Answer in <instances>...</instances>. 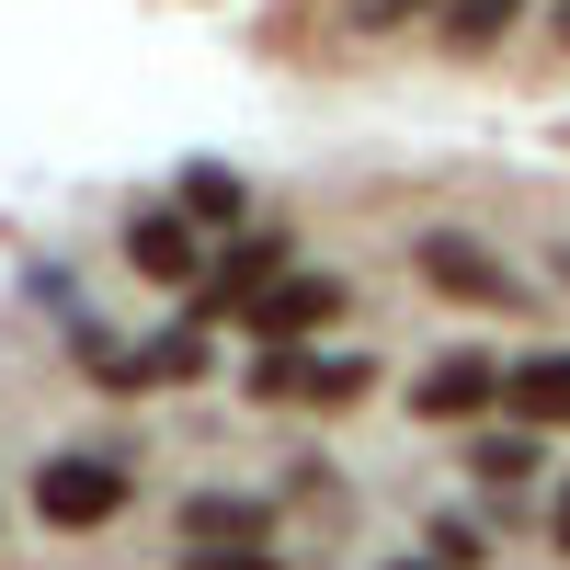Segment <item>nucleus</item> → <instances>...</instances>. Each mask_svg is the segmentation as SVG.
Here are the masks:
<instances>
[{"label":"nucleus","instance_id":"obj_1","mask_svg":"<svg viewBox=\"0 0 570 570\" xmlns=\"http://www.w3.org/2000/svg\"><path fill=\"white\" fill-rule=\"evenodd\" d=\"M126 513V468L115 456H35V525L46 537H104Z\"/></svg>","mask_w":570,"mask_h":570},{"label":"nucleus","instance_id":"obj_2","mask_svg":"<svg viewBox=\"0 0 570 570\" xmlns=\"http://www.w3.org/2000/svg\"><path fill=\"white\" fill-rule=\"evenodd\" d=\"M411 274L434 285V297H456V308H525V274H513L502 252H480L468 228H422V240H411Z\"/></svg>","mask_w":570,"mask_h":570},{"label":"nucleus","instance_id":"obj_3","mask_svg":"<svg viewBox=\"0 0 570 570\" xmlns=\"http://www.w3.org/2000/svg\"><path fill=\"white\" fill-rule=\"evenodd\" d=\"M343 308H354V297H343V274H308V263H297L285 285H263V297L240 308V331H252L263 354H297V343H320Z\"/></svg>","mask_w":570,"mask_h":570},{"label":"nucleus","instance_id":"obj_4","mask_svg":"<svg viewBox=\"0 0 570 570\" xmlns=\"http://www.w3.org/2000/svg\"><path fill=\"white\" fill-rule=\"evenodd\" d=\"M285 274H297V228H240V240H217V274L195 285V320H240Z\"/></svg>","mask_w":570,"mask_h":570},{"label":"nucleus","instance_id":"obj_5","mask_svg":"<svg viewBox=\"0 0 570 570\" xmlns=\"http://www.w3.org/2000/svg\"><path fill=\"white\" fill-rule=\"evenodd\" d=\"M411 411L422 422H480V411H502V354H434L411 376Z\"/></svg>","mask_w":570,"mask_h":570},{"label":"nucleus","instance_id":"obj_6","mask_svg":"<svg viewBox=\"0 0 570 570\" xmlns=\"http://www.w3.org/2000/svg\"><path fill=\"white\" fill-rule=\"evenodd\" d=\"M126 263L149 274V285H206V274H217L183 206H137V217H126Z\"/></svg>","mask_w":570,"mask_h":570},{"label":"nucleus","instance_id":"obj_7","mask_svg":"<svg viewBox=\"0 0 570 570\" xmlns=\"http://www.w3.org/2000/svg\"><path fill=\"white\" fill-rule=\"evenodd\" d=\"M502 411L525 422V434H570V343L513 354V365H502Z\"/></svg>","mask_w":570,"mask_h":570},{"label":"nucleus","instance_id":"obj_8","mask_svg":"<svg viewBox=\"0 0 570 570\" xmlns=\"http://www.w3.org/2000/svg\"><path fill=\"white\" fill-rule=\"evenodd\" d=\"M183 548H274V502H252V491H195V502H183Z\"/></svg>","mask_w":570,"mask_h":570},{"label":"nucleus","instance_id":"obj_9","mask_svg":"<svg viewBox=\"0 0 570 570\" xmlns=\"http://www.w3.org/2000/svg\"><path fill=\"white\" fill-rule=\"evenodd\" d=\"M525 12H537V0H445V58H491Z\"/></svg>","mask_w":570,"mask_h":570},{"label":"nucleus","instance_id":"obj_10","mask_svg":"<svg viewBox=\"0 0 570 570\" xmlns=\"http://www.w3.org/2000/svg\"><path fill=\"white\" fill-rule=\"evenodd\" d=\"M183 376H206V320H183V331H160L137 354V389H183Z\"/></svg>","mask_w":570,"mask_h":570},{"label":"nucleus","instance_id":"obj_11","mask_svg":"<svg viewBox=\"0 0 570 570\" xmlns=\"http://www.w3.org/2000/svg\"><path fill=\"white\" fill-rule=\"evenodd\" d=\"M240 171H217V160H195V171H183V217H195V228H240Z\"/></svg>","mask_w":570,"mask_h":570},{"label":"nucleus","instance_id":"obj_12","mask_svg":"<svg viewBox=\"0 0 570 570\" xmlns=\"http://www.w3.org/2000/svg\"><path fill=\"white\" fill-rule=\"evenodd\" d=\"M468 468H480L491 491H513V480H537V434H525V422H513V434H480V445H468Z\"/></svg>","mask_w":570,"mask_h":570},{"label":"nucleus","instance_id":"obj_13","mask_svg":"<svg viewBox=\"0 0 570 570\" xmlns=\"http://www.w3.org/2000/svg\"><path fill=\"white\" fill-rule=\"evenodd\" d=\"M365 354H308V400H365Z\"/></svg>","mask_w":570,"mask_h":570},{"label":"nucleus","instance_id":"obj_14","mask_svg":"<svg viewBox=\"0 0 570 570\" xmlns=\"http://www.w3.org/2000/svg\"><path fill=\"white\" fill-rule=\"evenodd\" d=\"M343 12H354L365 35H389V23H411V12H434V23H445V0H343Z\"/></svg>","mask_w":570,"mask_h":570},{"label":"nucleus","instance_id":"obj_15","mask_svg":"<svg viewBox=\"0 0 570 570\" xmlns=\"http://www.w3.org/2000/svg\"><path fill=\"white\" fill-rule=\"evenodd\" d=\"M480 548H491V537H480V525H456V513H445V525H434V548H422V559H445V570H468Z\"/></svg>","mask_w":570,"mask_h":570},{"label":"nucleus","instance_id":"obj_16","mask_svg":"<svg viewBox=\"0 0 570 570\" xmlns=\"http://www.w3.org/2000/svg\"><path fill=\"white\" fill-rule=\"evenodd\" d=\"M183 570H274V548H183Z\"/></svg>","mask_w":570,"mask_h":570},{"label":"nucleus","instance_id":"obj_17","mask_svg":"<svg viewBox=\"0 0 570 570\" xmlns=\"http://www.w3.org/2000/svg\"><path fill=\"white\" fill-rule=\"evenodd\" d=\"M548 548L570 559V480H559V502H548Z\"/></svg>","mask_w":570,"mask_h":570},{"label":"nucleus","instance_id":"obj_18","mask_svg":"<svg viewBox=\"0 0 570 570\" xmlns=\"http://www.w3.org/2000/svg\"><path fill=\"white\" fill-rule=\"evenodd\" d=\"M389 570H445V559H389Z\"/></svg>","mask_w":570,"mask_h":570},{"label":"nucleus","instance_id":"obj_19","mask_svg":"<svg viewBox=\"0 0 570 570\" xmlns=\"http://www.w3.org/2000/svg\"><path fill=\"white\" fill-rule=\"evenodd\" d=\"M559 46H570V0H559Z\"/></svg>","mask_w":570,"mask_h":570},{"label":"nucleus","instance_id":"obj_20","mask_svg":"<svg viewBox=\"0 0 570 570\" xmlns=\"http://www.w3.org/2000/svg\"><path fill=\"white\" fill-rule=\"evenodd\" d=\"M559 274H570V252H559Z\"/></svg>","mask_w":570,"mask_h":570}]
</instances>
